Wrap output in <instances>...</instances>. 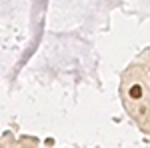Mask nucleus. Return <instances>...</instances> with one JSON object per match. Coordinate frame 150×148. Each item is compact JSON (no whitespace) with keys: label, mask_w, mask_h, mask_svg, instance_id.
I'll use <instances>...</instances> for the list:
<instances>
[{"label":"nucleus","mask_w":150,"mask_h":148,"mask_svg":"<svg viewBox=\"0 0 150 148\" xmlns=\"http://www.w3.org/2000/svg\"><path fill=\"white\" fill-rule=\"evenodd\" d=\"M130 96H132V98H140V96H142V88H140L138 84L130 88Z\"/></svg>","instance_id":"nucleus-1"}]
</instances>
